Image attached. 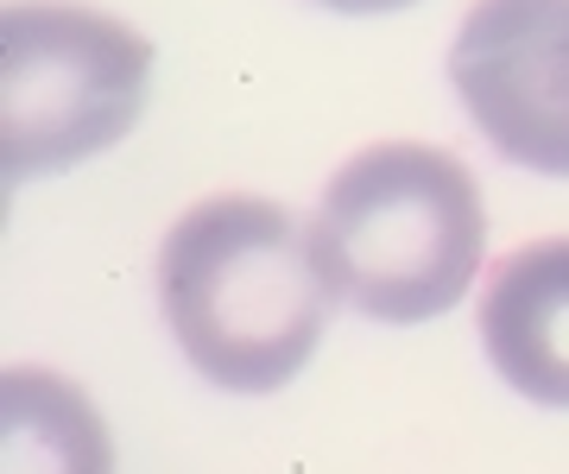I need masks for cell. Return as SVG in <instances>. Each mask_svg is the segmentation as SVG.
Listing matches in <instances>:
<instances>
[{"label":"cell","mask_w":569,"mask_h":474,"mask_svg":"<svg viewBox=\"0 0 569 474\" xmlns=\"http://www.w3.org/2000/svg\"><path fill=\"white\" fill-rule=\"evenodd\" d=\"M342 304L310 228L272 196H209L159 248V310L183 361L222 392H279Z\"/></svg>","instance_id":"cell-1"},{"label":"cell","mask_w":569,"mask_h":474,"mask_svg":"<svg viewBox=\"0 0 569 474\" xmlns=\"http://www.w3.org/2000/svg\"><path fill=\"white\" fill-rule=\"evenodd\" d=\"M310 241L329 285L367 323H430L462 304L488 253L475 171L418 140H380L323 184Z\"/></svg>","instance_id":"cell-2"},{"label":"cell","mask_w":569,"mask_h":474,"mask_svg":"<svg viewBox=\"0 0 569 474\" xmlns=\"http://www.w3.org/2000/svg\"><path fill=\"white\" fill-rule=\"evenodd\" d=\"M152 89V44L77 0L0 7V171L26 184L133 133Z\"/></svg>","instance_id":"cell-3"},{"label":"cell","mask_w":569,"mask_h":474,"mask_svg":"<svg viewBox=\"0 0 569 474\" xmlns=\"http://www.w3.org/2000/svg\"><path fill=\"white\" fill-rule=\"evenodd\" d=\"M449 83L507 165L569 178V0H475Z\"/></svg>","instance_id":"cell-4"},{"label":"cell","mask_w":569,"mask_h":474,"mask_svg":"<svg viewBox=\"0 0 569 474\" xmlns=\"http://www.w3.org/2000/svg\"><path fill=\"white\" fill-rule=\"evenodd\" d=\"M481 349L519 399L569 412V234L531 241L488 272Z\"/></svg>","instance_id":"cell-5"},{"label":"cell","mask_w":569,"mask_h":474,"mask_svg":"<svg viewBox=\"0 0 569 474\" xmlns=\"http://www.w3.org/2000/svg\"><path fill=\"white\" fill-rule=\"evenodd\" d=\"M0 474H114V436L63 373H0Z\"/></svg>","instance_id":"cell-6"},{"label":"cell","mask_w":569,"mask_h":474,"mask_svg":"<svg viewBox=\"0 0 569 474\" xmlns=\"http://www.w3.org/2000/svg\"><path fill=\"white\" fill-rule=\"evenodd\" d=\"M329 13H348V20H380V13H399V7H418V0H317Z\"/></svg>","instance_id":"cell-7"}]
</instances>
